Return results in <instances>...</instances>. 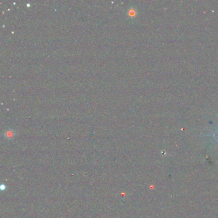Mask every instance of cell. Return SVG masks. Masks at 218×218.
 Listing matches in <instances>:
<instances>
[{
    "mask_svg": "<svg viewBox=\"0 0 218 218\" xmlns=\"http://www.w3.org/2000/svg\"><path fill=\"white\" fill-rule=\"evenodd\" d=\"M5 136L7 137V138H12V137L14 136V132L13 130L9 129V130H6V132H5Z\"/></svg>",
    "mask_w": 218,
    "mask_h": 218,
    "instance_id": "obj_1",
    "label": "cell"
},
{
    "mask_svg": "<svg viewBox=\"0 0 218 218\" xmlns=\"http://www.w3.org/2000/svg\"><path fill=\"white\" fill-rule=\"evenodd\" d=\"M136 14V10H134V9L131 8V9H129V10H128V15H129V17H134V16H135Z\"/></svg>",
    "mask_w": 218,
    "mask_h": 218,
    "instance_id": "obj_2",
    "label": "cell"
},
{
    "mask_svg": "<svg viewBox=\"0 0 218 218\" xmlns=\"http://www.w3.org/2000/svg\"><path fill=\"white\" fill-rule=\"evenodd\" d=\"M217 136H218V134H217Z\"/></svg>",
    "mask_w": 218,
    "mask_h": 218,
    "instance_id": "obj_3",
    "label": "cell"
}]
</instances>
